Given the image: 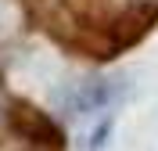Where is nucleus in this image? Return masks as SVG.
Returning <instances> with one entry per match:
<instances>
[{"label": "nucleus", "mask_w": 158, "mask_h": 151, "mask_svg": "<svg viewBox=\"0 0 158 151\" xmlns=\"http://www.w3.org/2000/svg\"><path fill=\"white\" fill-rule=\"evenodd\" d=\"M122 94H126V79L122 76H97V79H86L72 90L69 111L72 115H94V111L111 108Z\"/></svg>", "instance_id": "nucleus-1"}, {"label": "nucleus", "mask_w": 158, "mask_h": 151, "mask_svg": "<svg viewBox=\"0 0 158 151\" xmlns=\"http://www.w3.org/2000/svg\"><path fill=\"white\" fill-rule=\"evenodd\" d=\"M111 130H115V119H104L97 126V130L90 133V144H86V151H104L111 144Z\"/></svg>", "instance_id": "nucleus-2"}, {"label": "nucleus", "mask_w": 158, "mask_h": 151, "mask_svg": "<svg viewBox=\"0 0 158 151\" xmlns=\"http://www.w3.org/2000/svg\"><path fill=\"white\" fill-rule=\"evenodd\" d=\"M4 122H7V111H4V104H0V126H4Z\"/></svg>", "instance_id": "nucleus-3"}]
</instances>
